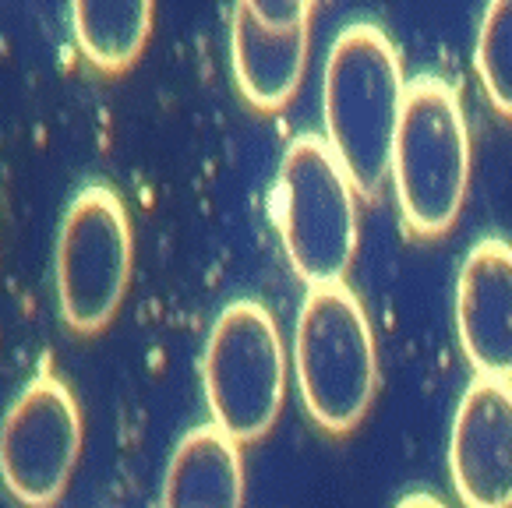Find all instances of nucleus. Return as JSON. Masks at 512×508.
<instances>
[{"instance_id":"nucleus-1","label":"nucleus","mask_w":512,"mask_h":508,"mask_svg":"<svg viewBox=\"0 0 512 508\" xmlns=\"http://www.w3.org/2000/svg\"><path fill=\"white\" fill-rule=\"evenodd\" d=\"M403 99L407 82L389 32L371 22L347 25L325 60V142L354 191L368 202L382 195L389 180Z\"/></svg>"},{"instance_id":"nucleus-2","label":"nucleus","mask_w":512,"mask_h":508,"mask_svg":"<svg viewBox=\"0 0 512 508\" xmlns=\"http://www.w3.org/2000/svg\"><path fill=\"white\" fill-rule=\"evenodd\" d=\"M357 198L325 135H301L287 145L272 184V219L290 265L311 290L347 279L361 244Z\"/></svg>"},{"instance_id":"nucleus-3","label":"nucleus","mask_w":512,"mask_h":508,"mask_svg":"<svg viewBox=\"0 0 512 508\" xmlns=\"http://www.w3.org/2000/svg\"><path fill=\"white\" fill-rule=\"evenodd\" d=\"M389 177L414 233L435 237L456 223L470 187V127L445 78L417 75L407 82Z\"/></svg>"},{"instance_id":"nucleus-4","label":"nucleus","mask_w":512,"mask_h":508,"mask_svg":"<svg viewBox=\"0 0 512 508\" xmlns=\"http://www.w3.org/2000/svg\"><path fill=\"white\" fill-rule=\"evenodd\" d=\"M294 371L318 427L347 434L361 424L378 389V350L368 311L347 283L308 290L294 325Z\"/></svg>"},{"instance_id":"nucleus-5","label":"nucleus","mask_w":512,"mask_h":508,"mask_svg":"<svg viewBox=\"0 0 512 508\" xmlns=\"http://www.w3.org/2000/svg\"><path fill=\"white\" fill-rule=\"evenodd\" d=\"M212 424L237 445L258 441L287 399V350L276 318L258 300H234L216 318L202 357Z\"/></svg>"},{"instance_id":"nucleus-6","label":"nucleus","mask_w":512,"mask_h":508,"mask_svg":"<svg viewBox=\"0 0 512 508\" xmlns=\"http://www.w3.org/2000/svg\"><path fill=\"white\" fill-rule=\"evenodd\" d=\"M131 223L121 195L103 184L71 198L57 237V300L68 329L99 332L121 307L131 279Z\"/></svg>"},{"instance_id":"nucleus-7","label":"nucleus","mask_w":512,"mask_h":508,"mask_svg":"<svg viewBox=\"0 0 512 508\" xmlns=\"http://www.w3.org/2000/svg\"><path fill=\"white\" fill-rule=\"evenodd\" d=\"M82 456V413L53 371H39L0 420V477L25 508H50Z\"/></svg>"},{"instance_id":"nucleus-8","label":"nucleus","mask_w":512,"mask_h":508,"mask_svg":"<svg viewBox=\"0 0 512 508\" xmlns=\"http://www.w3.org/2000/svg\"><path fill=\"white\" fill-rule=\"evenodd\" d=\"M449 477L463 508H512V381L467 385L452 417Z\"/></svg>"},{"instance_id":"nucleus-9","label":"nucleus","mask_w":512,"mask_h":508,"mask_svg":"<svg viewBox=\"0 0 512 508\" xmlns=\"http://www.w3.org/2000/svg\"><path fill=\"white\" fill-rule=\"evenodd\" d=\"M456 332L477 378L512 381V244L484 237L456 276Z\"/></svg>"},{"instance_id":"nucleus-10","label":"nucleus","mask_w":512,"mask_h":508,"mask_svg":"<svg viewBox=\"0 0 512 508\" xmlns=\"http://www.w3.org/2000/svg\"><path fill=\"white\" fill-rule=\"evenodd\" d=\"M308 29L297 25H265L248 4L230 15V64L241 96L258 110H283L301 89L308 71Z\"/></svg>"},{"instance_id":"nucleus-11","label":"nucleus","mask_w":512,"mask_h":508,"mask_svg":"<svg viewBox=\"0 0 512 508\" xmlns=\"http://www.w3.org/2000/svg\"><path fill=\"white\" fill-rule=\"evenodd\" d=\"M244 466L234 438L216 424L195 427L170 456L163 508H241Z\"/></svg>"},{"instance_id":"nucleus-12","label":"nucleus","mask_w":512,"mask_h":508,"mask_svg":"<svg viewBox=\"0 0 512 508\" xmlns=\"http://www.w3.org/2000/svg\"><path fill=\"white\" fill-rule=\"evenodd\" d=\"M75 39L99 71H124L142 53L152 29V4H92L71 8Z\"/></svg>"},{"instance_id":"nucleus-13","label":"nucleus","mask_w":512,"mask_h":508,"mask_svg":"<svg viewBox=\"0 0 512 508\" xmlns=\"http://www.w3.org/2000/svg\"><path fill=\"white\" fill-rule=\"evenodd\" d=\"M474 68L495 110L512 117V0H498L484 8L474 46Z\"/></svg>"},{"instance_id":"nucleus-14","label":"nucleus","mask_w":512,"mask_h":508,"mask_svg":"<svg viewBox=\"0 0 512 508\" xmlns=\"http://www.w3.org/2000/svg\"><path fill=\"white\" fill-rule=\"evenodd\" d=\"M396 508H445V505L438 498H431V494H407Z\"/></svg>"}]
</instances>
